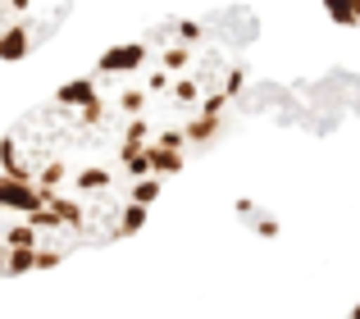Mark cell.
<instances>
[{
  "mask_svg": "<svg viewBox=\"0 0 360 319\" xmlns=\"http://www.w3.org/2000/svg\"><path fill=\"white\" fill-rule=\"evenodd\" d=\"M64 178H69V160L64 155H55V160H46L41 169H32V187L37 192H60Z\"/></svg>",
  "mask_w": 360,
  "mask_h": 319,
  "instance_id": "obj_10",
  "label": "cell"
},
{
  "mask_svg": "<svg viewBox=\"0 0 360 319\" xmlns=\"http://www.w3.org/2000/svg\"><path fill=\"white\" fill-rule=\"evenodd\" d=\"M119 169L132 178V183H141V178H150V160H146V146H119Z\"/></svg>",
  "mask_w": 360,
  "mask_h": 319,
  "instance_id": "obj_12",
  "label": "cell"
},
{
  "mask_svg": "<svg viewBox=\"0 0 360 319\" xmlns=\"http://www.w3.org/2000/svg\"><path fill=\"white\" fill-rule=\"evenodd\" d=\"M160 192H165V187H160V178H141V183H128V205H141V210H146V205L155 201Z\"/></svg>",
  "mask_w": 360,
  "mask_h": 319,
  "instance_id": "obj_16",
  "label": "cell"
},
{
  "mask_svg": "<svg viewBox=\"0 0 360 319\" xmlns=\"http://www.w3.org/2000/svg\"><path fill=\"white\" fill-rule=\"evenodd\" d=\"M155 146H165V151H183V155H187V146H183V133H178V128H165V133L155 137Z\"/></svg>",
  "mask_w": 360,
  "mask_h": 319,
  "instance_id": "obj_28",
  "label": "cell"
},
{
  "mask_svg": "<svg viewBox=\"0 0 360 319\" xmlns=\"http://www.w3.org/2000/svg\"><path fill=\"white\" fill-rule=\"evenodd\" d=\"M0 210L18 214V219H27V214L46 210L41 205V192H37L32 183H14V178H0Z\"/></svg>",
  "mask_w": 360,
  "mask_h": 319,
  "instance_id": "obj_2",
  "label": "cell"
},
{
  "mask_svg": "<svg viewBox=\"0 0 360 319\" xmlns=\"http://www.w3.org/2000/svg\"><path fill=\"white\" fill-rule=\"evenodd\" d=\"M187 64H192V51H187V46L169 41L165 51H160V73H183Z\"/></svg>",
  "mask_w": 360,
  "mask_h": 319,
  "instance_id": "obj_15",
  "label": "cell"
},
{
  "mask_svg": "<svg viewBox=\"0 0 360 319\" xmlns=\"http://www.w3.org/2000/svg\"><path fill=\"white\" fill-rule=\"evenodd\" d=\"M347 5H352V14H356V23H360V0H347Z\"/></svg>",
  "mask_w": 360,
  "mask_h": 319,
  "instance_id": "obj_30",
  "label": "cell"
},
{
  "mask_svg": "<svg viewBox=\"0 0 360 319\" xmlns=\"http://www.w3.org/2000/svg\"><path fill=\"white\" fill-rule=\"evenodd\" d=\"M146 160H150V178H165V174H178L183 169V151H165V146L146 142Z\"/></svg>",
  "mask_w": 360,
  "mask_h": 319,
  "instance_id": "obj_11",
  "label": "cell"
},
{
  "mask_svg": "<svg viewBox=\"0 0 360 319\" xmlns=\"http://www.w3.org/2000/svg\"><path fill=\"white\" fill-rule=\"evenodd\" d=\"M41 205L55 214V223H60V228H82V223H87V205H82L78 196H64V192H41Z\"/></svg>",
  "mask_w": 360,
  "mask_h": 319,
  "instance_id": "obj_3",
  "label": "cell"
},
{
  "mask_svg": "<svg viewBox=\"0 0 360 319\" xmlns=\"http://www.w3.org/2000/svg\"><path fill=\"white\" fill-rule=\"evenodd\" d=\"M150 64V46L146 41H123V46H110L105 55L96 60V78H115V73H137Z\"/></svg>",
  "mask_w": 360,
  "mask_h": 319,
  "instance_id": "obj_1",
  "label": "cell"
},
{
  "mask_svg": "<svg viewBox=\"0 0 360 319\" xmlns=\"http://www.w3.org/2000/svg\"><path fill=\"white\" fill-rule=\"evenodd\" d=\"M169 82H174L169 73L150 69V73H146V82H141V91H146V96H165V91H169Z\"/></svg>",
  "mask_w": 360,
  "mask_h": 319,
  "instance_id": "obj_25",
  "label": "cell"
},
{
  "mask_svg": "<svg viewBox=\"0 0 360 319\" xmlns=\"http://www.w3.org/2000/svg\"><path fill=\"white\" fill-rule=\"evenodd\" d=\"M224 105H229V96H224V91H205L201 105H196V115H205V119H224Z\"/></svg>",
  "mask_w": 360,
  "mask_h": 319,
  "instance_id": "obj_21",
  "label": "cell"
},
{
  "mask_svg": "<svg viewBox=\"0 0 360 319\" xmlns=\"http://www.w3.org/2000/svg\"><path fill=\"white\" fill-rule=\"evenodd\" d=\"M347 319H360V301H356V306H352V315H347Z\"/></svg>",
  "mask_w": 360,
  "mask_h": 319,
  "instance_id": "obj_31",
  "label": "cell"
},
{
  "mask_svg": "<svg viewBox=\"0 0 360 319\" xmlns=\"http://www.w3.org/2000/svg\"><path fill=\"white\" fill-rule=\"evenodd\" d=\"M169 96H174V105H183V110H196L201 105V78H174L169 82Z\"/></svg>",
  "mask_w": 360,
  "mask_h": 319,
  "instance_id": "obj_13",
  "label": "cell"
},
{
  "mask_svg": "<svg viewBox=\"0 0 360 319\" xmlns=\"http://www.w3.org/2000/svg\"><path fill=\"white\" fill-rule=\"evenodd\" d=\"M324 14L333 18L338 27H360V23H356V14H352V5H347V0H328V5H324Z\"/></svg>",
  "mask_w": 360,
  "mask_h": 319,
  "instance_id": "obj_22",
  "label": "cell"
},
{
  "mask_svg": "<svg viewBox=\"0 0 360 319\" xmlns=\"http://www.w3.org/2000/svg\"><path fill=\"white\" fill-rule=\"evenodd\" d=\"M64 260V247H37L32 251V269H55Z\"/></svg>",
  "mask_w": 360,
  "mask_h": 319,
  "instance_id": "obj_23",
  "label": "cell"
},
{
  "mask_svg": "<svg viewBox=\"0 0 360 319\" xmlns=\"http://www.w3.org/2000/svg\"><path fill=\"white\" fill-rule=\"evenodd\" d=\"M32 27L27 23H9L5 32H0V60L5 64H18V60H27V51H32Z\"/></svg>",
  "mask_w": 360,
  "mask_h": 319,
  "instance_id": "obj_4",
  "label": "cell"
},
{
  "mask_svg": "<svg viewBox=\"0 0 360 319\" xmlns=\"http://www.w3.org/2000/svg\"><path fill=\"white\" fill-rule=\"evenodd\" d=\"M55 100H60L64 110H82V105H91V100H96V78H73L69 87L55 91Z\"/></svg>",
  "mask_w": 360,
  "mask_h": 319,
  "instance_id": "obj_9",
  "label": "cell"
},
{
  "mask_svg": "<svg viewBox=\"0 0 360 319\" xmlns=\"http://www.w3.org/2000/svg\"><path fill=\"white\" fill-rule=\"evenodd\" d=\"M78 124H82V128H96V124H105V100L96 96L91 105H82V110H78Z\"/></svg>",
  "mask_w": 360,
  "mask_h": 319,
  "instance_id": "obj_24",
  "label": "cell"
},
{
  "mask_svg": "<svg viewBox=\"0 0 360 319\" xmlns=\"http://www.w3.org/2000/svg\"><path fill=\"white\" fill-rule=\"evenodd\" d=\"M73 187H78V192H87V196H105L110 187H115V169L87 164V169H78V174H73Z\"/></svg>",
  "mask_w": 360,
  "mask_h": 319,
  "instance_id": "obj_7",
  "label": "cell"
},
{
  "mask_svg": "<svg viewBox=\"0 0 360 319\" xmlns=\"http://www.w3.org/2000/svg\"><path fill=\"white\" fill-rule=\"evenodd\" d=\"M0 169L5 174L0 178H14V183H32V164L23 160V151H18V137H0Z\"/></svg>",
  "mask_w": 360,
  "mask_h": 319,
  "instance_id": "obj_6",
  "label": "cell"
},
{
  "mask_svg": "<svg viewBox=\"0 0 360 319\" xmlns=\"http://www.w3.org/2000/svg\"><path fill=\"white\" fill-rule=\"evenodd\" d=\"M27 223L37 228V237H41V233H64L60 223H55V214H51V210H37V214H27Z\"/></svg>",
  "mask_w": 360,
  "mask_h": 319,
  "instance_id": "obj_27",
  "label": "cell"
},
{
  "mask_svg": "<svg viewBox=\"0 0 360 319\" xmlns=\"http://www.w3.org/2000/svg\"><path fill=\"white\" fill-rule=\"evenodd\" d=\"M219 124L224 119H205V115H192L178 133H183V146H192V151H210V142L219 137Z\"/></svg>",
  "mask_w": 360,
  "mask_h": 319,
  "instance_id": "obj_5",
  "label": "cell"
},
{
  "mask_svg": "<svg viewBox=\"0 0 360 319\" xmlns=\"http://www.w3.org/2000/svg\"><path fill=\"white\" fill-rule=\"evenodd\" d=\"M150 105V96L141 91V82H128V87L119 91V115L123 119H141V110Z\"/></svg>",
  "mask_w": 360,
  "mask_h": 319,
  "instance_id": "obj_14",
  "label": "cell"
},
{
  "mask_svg": "<svg viewBox=\"0 0 360 319\" xmlns=\"http://www.w3.org/2000/svg\"><path fill=\"white\" fill-rule=\"evenodd\" d=\"M174 32L183 37V41H178V46H187V51H192L196 41H205V27L196 23V18H178V23H174Z\"/></svg>",
  "mask_w": 360,
  "mask_h": 319,
  "instance_id": "obj_19",
  "label": "cell"
},
{
  "mask_svg": "<svg viewBox=\"0 0 360 319\" xmlns=\"http://www.w3.org/2000/svg\"><path fill=\"white\" fill-rule=\"evenodd\" d=\"M150 142V119H123V146H146Z\"/></svg>",
  "mask_w": 360,
  "mask_h": 319,
  "instance_id": "obj_18",
  "label": "cell"
},
{
  "mask_svg": "<svg viewBox=\"0 0 360 319\" xmlns=\"http://www.w3.org/2000/svg\"><path fill=\"white\" fill-rule=\"evenodd\" d=\"M0 278H5V251H0Z\"/></svg>",
  "mask_w": 360,
  "mask_h": 319,
  "instance_id": "obj_32",
  "label": "cell"
},
{
  "mask_svg": "<svg viewBox=\"0 0 360 319\" xmlns=\"http://www.w3.org/2000/svg\"><path fill=\"white\" fill-rule=\"evenodd\" d=\"M251 228L260 233V237H269V242L278 237V219H274V214H255V223H251Z\"/></svg>",
  "mask_w": 360,
  "mask_h": 319,
  "instance_id": "obj_29",
  "label": "cell"
},
{
  "mask_svg": "<svg viewBox=\"0 0 360 319\" xmlns=\"http://www.w3.org/2000/svg\"><path fill=\"white\" fill-rule=\"evenodd\" d=\"M246 87V64H233V69H229V78H224V96H238V91Z\"/></svg>",
  "mask_w": 360,
  "mask_h": 319,
  "instance_id": "obj_26",
  "label": "cell"
},
{
  "mask_svg": "<svg viewBox=\"0 0 360 319\" xmlns=\"http://www.w3.org/2000/svg\"><path fill=\"white\" fill-rule=\"evenodd\" d=\"M37 247H41V237L27 219H14L9 228H0V251H37Z\"/></svg>",
  "mask_w": 360,
  "mask_h": 319,
  "instance_id": "obj_8",
  "label": "cell"
},
{
  "mask_svg": "<svg viewBox=\"0 0 360 319\" xmlns=\"http://www.w3.org/2000/svg\"><path fill=\"white\" fill-rule=\"evenodd\" d=\"M32 274V251H5V278Z\"/></svg>",
  "mask_w": 360,
  "mask_h": 319,
  "instance_id": "obj_20",
  "label": "cell"
},
{
  "mask_svg": "<svg viewBox=\"0 0 360 319\" xmlns=\"http://www.w3.org/2000/svg\"><path fill=\"white\" fill-rule=\"evenodd\" d=\"M141 228H146V210H141V205H123L115 237H132V233H141Z\"/></svg>",
  "mask_w": 360,
  "mask_h": 319,
  "instance_id": "obj_17",
  "label": "cell"
}]
</instances>
